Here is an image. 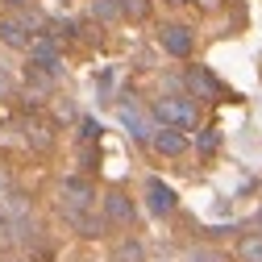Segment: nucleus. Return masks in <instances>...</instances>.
<instances>
[{
    "label": "nucleus",
    "mask_w": 262,
    "mask_h": 262,
    "mask_svg": "<svg viewBox=\"0 0 262 262\" xmlns=\"http://www.w3.org/2000/svg\"><path fill=\"white\" fill-rule=\"evenodd\" d=\"M158 46L167 50L171 58H191V50H195V34H191V25H179V21L162 25V29H158Z\"/></svg>",
    "instance_id": "obj_2"
},
{
    "label": "nucleus",
    "mask_w": 262,
    "mask_h": 262,
    "mask_svg": "<svg viewBox=\"0 0 262 262\" xmlns=\"http://www.w3.org/2000/svg\"><path fill=\"white\" fill-rule=\"evenodd\" d=\"M154 121L158 125H175V129H195L200 108L191 96H158L154 100Z\"/></svg>",
    "instance_id": "obj_1"
},
{
    "label": "nucleus",
    "mask_w": 262,
    "mask_h": 262,
    "mask_svg": "<svg viewBox=\"0 0 262 262\" xmlns=\"http://www.w3.org/2000/svg\"><path fill=\"white\" fill-rule=\"evenodd\" d=\"M183 262H221V254H216V250H187Z\"/></svg>",
    "instance_id": "obj_14"
},
{
    "label": "nucleus",
    "mask_w": 262,
    "mask_h": 262,
    "mask_svg": "<svg viewBox=\"0 0 262 262\" xmlns=\"http://www.w3.org/2000/svg\"><path fill=\"white\" fill-rule=\"evenodd\" d=\"M121 5V13H129V17H142L146 9H150V0H117Z\"/></svg>",
    "instance_id": "obj_13"
},
{
    "label": "nucleus",
    "mask_w": 262,
    "mask_h": 262,
    "mask_svg": "<svg viewBox=\"0 0 262 262\" xmlns=\"http://www.w3.org/2000/svg\"><path fill=\"white\" fill-rule=\"evenodd\" d=\"M195 150H200V154L221 150V129H216V125H204V129H200V138H195Z\"/></svg>",
    "instance_id": "obj_11"
},
{
    "label": "nucleus",
    "mask_w": 262,
    "mask_h": 262,
    "mask_svg": "<svg viewBox=\"0 0 262 262\" xmlns=\"http://www.w3.org/2000/svg\"><path fill=\"white\" fill-rule=\"evenodd\" d=\"M146 204H150L154 216H171L175 212V191L162 179H146Z\"/></svg>",
    "instance_id": "obj_6"
},
{
    "label": "nucleus",
    "mask_w": 262,
    "mask_h": 262,
    "mask_svg": "<svg viewBox=\"0 0 262 262\" xmlns=\"http://www.w3.org/2000/svg\"><path fill=\"white\" fill-rule=\"evenodd\" d=\"M167 5H191V0H167Z\"/></svg>",
    "instance_id": "obj_20"
},
{
    "label": "nucleus",
    "mask_w": 262,
    "mask_h": 262,
    "mask_svg": "<svg viewBox=\"0 0 262 262\" xmlns=\"http://www.w3.org/2000/svg\"><path fill=\"white\" fill-rule=\"evenodd\" d=\"M96 13H100V17H117L121 5H117V0H96Z\"/></svg>",
    "instance_id": "obj_16"
},
{
    "label": "nucleus",
    "mask_w": 262,
    "mask_h": 262,
    "mask_svg": "<svg viewBox=\"0 0 262 262\" xmlns=\"http://www.w3.org/2000/svg\"><path fill=\"white\" fill-rule=\"evenodd\" d=\"M0 42L17 46V50H29V42H34V21L29 17H5L0 21Z\"/></svg>",
    "instance_id": "obj_5"
},
{
    "label": "nucleus",
    "mask_w": 262,
    "mask_h": 262,
    "mask_svg": "<svg viewBox=\"0 0 262 262\" xmlns=\"http://www.w3.org/2000/svg\"><path fill=\"white\" fill-rule=\"evenodd\" d=\"M195 5H204V9H212V5H216V0H195Z\"/></svg>",
    "instance_id": "obj_19"
},
{
    "label": "nucleus",
    "mask_w": 262,
    "mask_h": 262,
    "mask_svg": "<svg viewBox=\"0 0 262 262\" xmlns=\"http://www.w3.org/2000/svg\"><path fill=\"white\" fill-rule=\"evenodd\" d=\"M13 246V225H9V216L0 212V250H9Z\"/></svg>",
    "instance_id": "obj_15"
},
{
    "label": "nucleus",
    "mask_w": 262,
    "mask_h": 262,
    "mask_svg": "<svg viewBox=\"0 0 262 262\" xmlns=\"http://www.w3.org/2000/svg\"><path fill=\"white\" fill-rule=\"evenodd\" d=\"M9 5H25V0H9Z\"/></svg>",
    "instance_id": "obj_21"
},
{
    "label": "nucleus",
    "mask_w": 262,
    "mask_h": 262,
    "mask_svg": "<svg viewBox=\"0 0 262 262\" xmlns=\"http://www.w3.org/2000/svg\"><path fill=\"white\" fill-rule=\"evenodd\" d=\"M183 88H187V96H191L195 104H200V100H216V96L225 92L208 67H187V75H183Z\"/></svg>",
    "instance_id": "obj_3"
},
{
    "label": "nucleus",
    "mask_w": 262,
    "mask_h": 262,
    "mask_svg": "<svg viewBox=\"0 0 262 262\" xmlns=\"http://www.w3.org/2000/svg\"><path fill=\"white\" fill-rule=\"evenodd\" d=\"M237 262H262V233H250L237 242Z\"/></svg>",
    "instance_id": "obj_10"
},
{
    "label": "nucleus",
    "mask_w": 262,
    "mask_h": 262,
    "mask_svg": "<svg viewBox=\"0 0 262 262\" xmlns=\"http://www.w3.org/2000/svg\"><path fill=\"white\" fill-rule=\"evenodd\" d=\"M258 233H262V216H258Z\"/></svg>",
    "instance_id": "obj_22"
},
{
    "label": "nucleus",
    "mask_w": 262,
    "mask_h": 262,
    "mask_svg": "<svg viewBox=\"0 0 262 262\" xmlns=\"http://www.w3.org/2000/svg\"><path fill=\"white\" fill-rule=\"evenodd\" d=\"M62 195H67L71 212H75V208H88V204H92V187H88L83 179H67V183H62Z\"/></svg>",
    "instance_id": "obj_8"
},
{
    "label": "nucleus",
    "mask_w": 262,
    "mask_h": 262,
    "mask_svg": "<svg viewBox=\"0 0 262 262\" xmlns=\"http://www.w3.org/2000/svg\"><path fill=\"white\" fill-rule=\"evenodd\" d=\"M121 121H125V129H134L138 142H150V125L142 121V113H138L134 104H121Z\"/></svg>",
    "instance_id": "obj_9"
},
{
    "label": "nucleus",
    "mask_w": 262,
    "mask_h": 262,
    "mask_svg": "<svg viewBox=\"0 0 262 262\" xmlns=\"http://www.w3.org/2000/svg\"><path fill=\"white\" fill-rule=\"evenodd\" d=\"M150 146L162 154V158H179L187 150V129H175V125H158L150 134Z\"/></svg>",
    "instance_id": "obj_4"
},
{
    "label": "nucleus",
    "mask_w": 262,
    "mask_h": 262,
    "mask_svg": "<svg viewBox=\"0 0 262 262\" xmlns=\"http://www.w3.org/2000/svg\"><path fill=\"white\" fill-rule=\"evenodd\" d=\"M83 138L96 142V138H100V125H96V121H83Z\"/></svg>",
    "instance_id": "obj_18"
},
{
    "label": "nucleus",
    "mask_w": 262,
    "mask_h": 262,
    "mask_svg": "<svg viewBox=\"0 0 262 262\" xmlns=\"http://www.w3.org/2000/svg\"><path fill=\"white\" fill-rule=\"evenodd\" d=\"M9 92H13V79H9V71H5V67H0V100H5Z\"/></svg>",
    "instance_id": "obj_17"
},
{
    "label": "nucleus",
    "mask_w": 262,
    "mask_h": 262,
    "mask_svg": "<svg viewBox=\"0 0 262 262\" xmlns=\"http://www.w3.org/2000/svg\"><path fill=\"white\" fill-rule=\"evenodd\" d=\"M117 258H121V262H142V246H138V242H125V246L117 250Z\"/></svg>",
    "instance_id": "obj_12"
},
{
    "label": "nucleus",
    "mask_w": 262,
    "mask_h": 262,
    "mask_svg": "<svg viewBox=\"0 0 262 262\" xmlns=\"http://www.w3.org/2000/svg\"><path fill=\"white\" fill-rule=\"evenodd\" d=\"M104 216L108 221H117V225H134V216H138V208H134V200H129L125 191H108L104 195Z\"/></svg>",
    "instance_id": "obj_7"
}]
</instances>
